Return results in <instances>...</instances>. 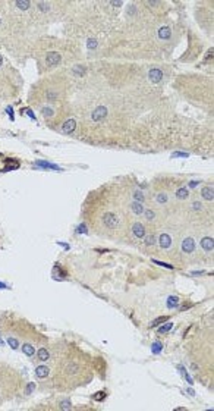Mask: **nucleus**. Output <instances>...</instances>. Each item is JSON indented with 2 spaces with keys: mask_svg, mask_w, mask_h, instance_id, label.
<instances>
[{
  "mask_svg": "<svg viewBox=\"0 0 214 411\" xmlns=\"http://www.w3.org/2000/svg\"><path fill=\"white\" fill-rule=\"evenodd\" d=\"M201 206H202V204H201L200 201H194V204H192V208H194V210H201Z\"/></svg>",
  "mask_w": 214,
  "mask_h": 411,
  "instance_id": "nucleus-28",
  "label": "nucleus"
},
{
  "mask_svg": "<svg viewBox=\"0 0 214 411\" xmlns=\"http://www.w3.org/2000/svg\"><path fill=\"white\" fill-rule=\"evenodd\" d=\"M173 156H176V157H186L188 154H186V153H175Z\"/></svg>",
  "mask_w": 214,
  "mask_h": 411,
  "instance_id": "nucleus-31",
  "label": "nucleus"
},
{
  "mask_svg": "<svg viewBox=\"0 0 214 411\" xmlns=\"http://www.w3.org/2000/svg\"><path fill=\"white\" fill-rule=\"evenodd\" d=\"M16 5H18L19 9H28L29 2H16Z\"/></svg>",
  "mask_w": 214,
  "mask_h": 411,
  "instance_id": "nucleus-27",
  "label": "nucleus"
},
{
  "mask_svg": "<svg viewBox=\"0 0 214 411\" xmlns=\"http://www.w3.org/2000/svg\"><path fill=\"white\" fill-rule=\"evenodd\" d=\"M163 322H167V316H161V317L156 319L154 322H153V326H158V324L163 323Z\"/></svg>",
  "mask_w": 214,
  "mask_h": 411,
  "instance_id": "nucleus-23",
  "label": "nucleus"
},
{
  "mask_svg": "<svg viewBox=\"0 0 214 411\" xmlns=\"http://www.w3.org/2000/svg\"><path fill=\"white\" fill-rule=\"evenodd\" d=\"M49 373H50V368L47 367V366H38V367L35 368V374H37V377H40V379L47 377Z\"/></svg>",
  "mask_w": 214,
  "mask_h": 411,
  "instance_id": "nucleus-9",
  "label": "nucleus"
},
{
  "mask_svg": "<svg viewBox=\"0 0 214 411\" xmlns=\"http://www.w3.org/2000/svg\"><path fill=\"white\" fill-rule=\"evenodd\" d=\"M75 126H76L75 121H73V119H69V121H66L63 123V132L65 134H71V132L75 129Z\"/></svg>",
  "mask_w": 214,
  "mask_h": 411,
  "instance_id": "nucleus-12",
  "label": "nucleus"
},
{
  "mask_svg": "<svg viewBox=\"0 0 214 411\" xmlns=\"http://www.w3.org/2000/svg\"><path fill=\"white\" fill-rule=\"evenodd\" d=\"M145 244L147 245H154V244H156V238H154V235H147L145 237Z\"/></svg>",
  "mask_w": 214,
  "mask_h": 411,
  "instance_id": "nucleus-21",
  "label": "nucleus"
},
{
  "mask_svg": "<svg viewBox=\"0 0 214 411\" xmlns=\"http://www.w3.org/2000/svg\"><path fill=\"white\" fill-rule=\"evenodd\" d=\"M201 194H202V197H204L205 200L213 201V187H204L202 191H201Z\"/></svg>",
  "mask_w": 214,
  "mask_h": 411,
  "instance_id": "nucleus-15",
  "label": "nucleus"
},
{
  "mask_svg": "<svg viewBox=\"0 0 214 411\" xmlns=\"http://www.w3.org/2000/svg\"><path fill=\"white\" fill-rule=\"evenodd\" d=\"M172 326H173V323H167V324H166V326H163V328H160V329H158V332H160V333H164V332H169V330H170V329H172Z\"/></svg>",
  "mask_w": 214,
  "mask_h": 411,
  "instance_id": "nucleus-25",
  "label": "nucleus"
},
{
  "mask_svg": "<svg viewBox=\"0 0 214 411\" xmlns=\"http://www.w3.org/2000/svg\"><path fill=\"white\" fill-rule=\"evenodd\" d=\"M158 241H160V247H161V248H169V247L172 245V238L169 237L167 233H163V235H160Z\"/></svg>",
  "mask_w": 214,
  "mask_h": 411,
  "instance_id": "nucleus-10",
  "label": "nucleus"
},
{
  "mask_svg": "<svg viewBox=\"0 0 214 411\" xmlns=\"http://www.w3.org/2000/svg\"><path fill=\"white\" fill-rule=\"evenodd\" d=\"M178 304H179V298L178 297H169V300H167V307L169 308H175Z\"/></svg>",
  "mask_w": 214,
  "mask_h": 411,
  "instance_id": "nucleus-17",
  "label": "nucleus"
},
{
  "mask_svg": "<svg viewBox=\"0 0 214 411\" xmlns=\"http://www.w3.org/2000/svg\"><path fill=\"white\" fill-rule=\"evenodd\" d=\"M43 115L44 116H53V109H50V107H43Z\"/></svg>",
  "mask_w": 214,
  "mask_h": 411,
  "instance_id": "nucleus-26",
  "label": "nucleus"
},
{
  "mask_svg": "<svg viewBox=\"0 0 214 411\" xmlns=\"http://www.w3.org/2000/svg\"><path fill=\"white\" fill-rule=\"evenodd\" d=\"M157 201H158L160 204L166 203V201H167V194H166V193H160L158 195H157Z\"/></svg>",
  "mask_w": 214,
  "mask_h": 411,
  "instance_id": "nucleus-20",
  "label": "nucleus"
},
{
  "mask_svg": "<svg viewBox=\"0 0 214 411\" xmlns=\"http://www.w3.org/2000/svg\"><path fill=\"white\" fill-rule=\"evenodd\" d=\"M170 35H172V31L169 27H161V28L158 29V37H160L161 40L170 38Z\"/></svg>",
  "mask_w": 214,
  "mask_h": 411,
  "instance_id": "nucleus-11",
  "label": "nucleus"
},
{
  "mask_svg": "<svg viewBox=\"0 0 214 411\" xmlns=\"http://www.w3.org/2000/svg\"><path fill=\"white\" fill-rule=\"evenodd\" d=\"M144 214H145L147 220H153V219L156 218V213L153 212V210H144Z\"/></svg>",
  "mask_w": 214,
  "mask_h": 411,
  "instance_id": "nucleus-19",
  "label": "nucleus"
},
{
  "mask_svg": "<svg viewBox=\"0 0 214 411\" xmlns=\"http://www.w3.org/2000/svg\"><path fill=\"white\" fill-rule=\"evenodd\" d=\"M37 358H38L40 361H47L50 358V353L46 348H40L38 353H37Z\"/></svg>",
  "mask_w": 214,
  "mask_h": 411,
  "instance_id": "nucleus-13",
  "label": "nucleus"
},
{
  "mask_svg": "<svg viewBox=\"0 0 214 411\" xmlns=\"http://www.w3.org/2000/svg\"><path fill=\"white\" fill-rule=\"evenodd\" d=\"M148 77H150L151 82L157 84V82H160L161 79H163V72H161L160 69H151L150 72H148Z\"/></svg>",
  "mask_w": 214,
  "mask_h": 411,
  "instance_id": "nucleus-5",
  "label": "nucleus"
},
{
  "mask_svg": "<svg viewBox=\"0 0 214 411\" xmlns=\"http://www.w3.org/2000/svg\"><path fill=\"white\" fill-rule=\"evenodd\" d=\"M59 62H60V54H59L57 52H50V53H47V56H46V63H47L49 66H56V65H59Z\"/></svg>",
  "mask_w": 214,
  "mask_h": 411,
  "instance_id": "nucleus-4",
  "label": "nucleus"
},
{
  "mask_svg": "<svg viewBox=\"0 0 214 411\" xmlns=\"http://www.w3.org/2000/svg\"><path fill=\"white\" fill-rule=\"evenodd\" d=\"M95 44H97V43H95L94 40H90V41H88V47L93 48V47H95Z\"/></svg>",
  "mask_w": 214,
  "mask_h": 411,
  "instance_id": "nucleus-30",
  "label": "nucleus"
},
{
  "mask_svg": "<svg viewBox=\"0 0 214 411\" xmlns=\"http://www.w3.org/2000/svg\"><path fill=\"white\" fill-rule=\"evenodd\" d=\"M153 347H154V348H153V351H154V353H160V351H161V345H160V343H154V345H153Z\"/></svg>",
  "mask_w": 214,
  "mask_h": 411,
  "instance_id": "nucleus-29",
  "label": "nucleus"
},
{
  "mask_svg": "<svg viewBox=\"0 0 214 411\" xmlns=\"http://www.w3.org/2000/svg\"><path fill=\"white\" fill-rule=\"evenodd\" d=\"M65 372L68 374H71V376H76L81 372V366L78 363H75V361H68L66 366H65Z\"/></svg>",
  "mask_w": 214,
  "mask_h": 411,
  "instance_id": "nucleus-2",
  "label": "nucleus"
},
{
  "mask_svg": "<svg viewBox=\"0 0 214 411\" xmlns=\"http://www.w3.org/2000/svg\"><path fill=\"white\" fill-rule=\"evenodd\" d=\"M176 197H178V198H180V200L188 198V189H186V188L178 189V191H176Z\"/></svg>",
  "mask_w": 214,
  "mask_h": 411,
  "instance_id": "nucleus-18",
  "label": "nucleus"
},
{
  "mask_svg": "<svg viewBox=\"0 0 214 411\" xmlns=\"http://www.w3.org/2000/svg\"><path fill=\"white\" fill-rule=\"evenodd\" d=\"M0 65H2V56H0Z\"/></svg>",
  "mask_w": 214,
  "mask_h": 411,
  "instance_id": "nucleus-32",
  "label": "nucleus"
},
{
  "mask_svg": "<svg viewBox=\"0 0 214 411\" xmlns=\"http://www.w3.org/2000/svg\"><path fill=\"white\" fill-rule=\"evenodd\" d=\"M132 232H134V235H135L136 238H144L145 237V228H144V225L142 223H135L134 226H132Z\"/></svg>",
  "mask_w": 214,
  "mask_h": 411,
  "instance_id": "nucleus-6",
  "label": "nucleus"
},
{
  "mask_svg": "<svg viewBox=\"0 0 214 411\" xmlns=\"http://www.w3.org/2000/svg\"><path fill=\"white\" fill-rule=\"evenodd\" d=\"M131 208L135 214H142V213H144V206H142V203H139V201H134V203L131 204Z\"/></svg>",
  "mask_w": 214,
  "mask_h": 411,
  "instance_id": "nucleus-14",
  "label": "nucleus"
},
{
  "mask_svg": "<svg viewBox=\"0 0 214 411\" xmlns=\"http://www.w3.org/2000/svg\"><path fill=\"white\" fill-rule=\"evenodd\" d=\"M22 351H24V354H27L28 357H31V355L35 354V348L31 343H24V345H22Z\"/></svg>",
  "mask_w": 214,
  "mask_h": 411,
  "instance_id": "nucleus-16",
  "label": "nucleus"
},
{
  "mask_svg": "<svg viewBox=\"0 0 214 411\" xmlns=\"http://www.w3.org/2000/svg\"><path fill=\"white\" fill-rule=\"evenodd\" d=\"M201 247L204 248L205 251H213V248H214L213 238H210V237L202 238V241H201Z\"/></svg>",
  "mask_w": 214,
  "mask_h": 411,
  "instance_id": "nucleus-8",
  "label": "nucleus"
},
{
  "mask_svg": "<svg viewBox=\"0 0 214 411\" xmlns=\"http://www.w3.org/2000/svg\"><path fill=\"white\" fill-rule=\"evenodd\" d=\"M182 250H183V253H192L195 250V241L192 238L183 239V242H182Z\"/></svg>",
  "mask_w": 214,
  "mask_h": 411,
  "instance_id": "nucleus-7",
  "label": "nucleus"
},
{
  "mask_svg": "<svg viewBox=\"0 0 214 411\" xmlns=\"http://www.w3.org/2000/svg\"><path fill=\"white\" fill-rule=\"evenodd\" d=\"M134 197H135V200L136 201H139V203L144 201V194H142L141 191H135V193H134Z\"/></svg>",
  "mask_w": 214,
  "mask_h": 411,
  "instance_id": "nucleus-22",
  "label": "nucleus"
},
{
  "mask_svg": "<svg viewBox=\"0 0 214 411\" xmlns=\"http://www.w3.org/2000/svg\"><path fill=\"white\" fill-rule=\"evenodd\" d=\"M7 342H9V345L12 347V348H18V345H19V343H18V341H16L15 338H12V336H10V338H7Z\"/></svg>",
  "mask_w": 214,
  "mask_h": 411,
  "instance_id": "nucleus-24",
  "label": "nucleus"
},
{
  "mask_svg": "<svg viewBox=\"0 0 214 411\" xmlns=\"http://www.w3.org/2000/svg\"><path fill=\"white\" fill-rule=\"evenodd\" d=\"M103 223H104V226L109 228V229H114V228H117V225H119V218H117L114 213L107 212L106 214L103 216Z\"/></svg>",
  "mask_w": 214,
  "mask_h": 411,
  "instance_id": "nucleus-1",
  "label": "nucleus"
},
{
  "mask_svg": "<svg viewBox=\"0 0 214 411\" xmlns=\"http://www.w3.org/2000/svg\"><path fill=\"white\" fill-rule=\"evenodd\" d=\"M107 116V109L104 106H100V107H97L95 110L93 112V115H91V118H93V121L94 122H100V121H103L104 118Z\"/></svg>",
  "mask_w": 214,
  "mask_h": 411,
  "instance_id": "nucleus-3",
  "label": "nucleus"
}]
</instances>
